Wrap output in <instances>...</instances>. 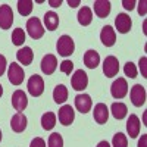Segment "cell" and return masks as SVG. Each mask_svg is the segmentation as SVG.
<instances>
[{
  "label": "cell",
  "instance_id": "17",
  "mask_svg": "<svg viewBox=\"0 0 147 147\" xmlns=\"http://www.w3.org/2000/svg\"><path fill=\"white\" fill-rule=\"evenodd\" d=\"M100 40H102V43L106 47H112L115 44V41H116V32H115V30L110 25L103 27V30L100 32Z\"/></svg>",
  "mask_w": 147,
  "mask_h": 147
},
{
  "label": "cell",
  "instance_id": "31",
  "mask_svg": "<svg viewBox=\"0 0 147 147\" xmlns=\"http://www.w3.org/2000/svg\"><path fill=\"white\" fill-rule=\"evenodd\" d=\"M124 72H125V75L129 77V78H136L137 77V68H136V65H134L132 62H127L125 63Z\"/></svg>",
  "mask_w": 147,
  "mask_h": 147
},
{
  "label": "cell",
  "instance_id": "33",
  "mask_svg": "<svg viewBox=\"0 0 147 147\" xmlns=\"http://www.w3.org/2000/svg\"><path fill=\"white\" fill-rule=\"evenodd\" d=\"M138 65H140V71H141V75L146 78L147 77V57L146 56H143V57H140V62H138Z\"/></svg>",
  "mask_w": 147,
  "mask_h": 147
},
{
  "label": "cell",
  "instance_id": "15",
  "mask_svg": "<svg viewBox=\"0 0 147 147\" xmlns=\"http://www.w3.org/2000/svg\"><path fill=\"white\" fill-rule=\"evenodd\" d=\"M57 68V59L55 55H46L41 60V71L46 75H52Z\"/></svg>",
  "mask_w": 147,
  "mask_h": 147
},
{
  "label": "cell",
  "instance_id": "12",
  "mask_svg": "<svg viewBox=\"0 0 147 147\" xmlns=\"http://www.w3.org/2000/svg\"><path fill=\"white\" fill-rule=\"evenodd\" d=\"M93 116H94V121L97 124H106L107 119H109V109L105 103H97L94 106V112H93Z\"/></svg>",
  "mask_w": 147,
  "mask_h": 147
},
{
  "label": "cell",
  "instance_id": "29",
  "mask_svg": "<svg viewBox=\"0 0 147 147\" xmlns=\"http://www.w3.org/2000/svg\"><path fill=\"white\" fill-rule=\"evenodd\" d=\"M112 144H113V147H127L128 146L127 136H125V134H122V132H116L113 136Z\"/></svg>",
  "mask_w": 147,
  "mask_h": 147
},
{
  "label": "cell",
  "instance_id": "38",
  "mask_svg": "<svg viewBox=\"0 0 147 147\" xmlns=\"http://www.w3.org/2000/svg\"><path fill=\"white\" fill-rule=\"evenodd\" d=\"M138 147H147V136L146 134L141 136V140L138 141Z\"/></svg>",
  "mask_w": 147,
  "mask_h": 147
},
{
  "label": "cell",
  "instance_id": "4",
  "mask_svg": "<svg viewBox=\"0 0 147 147\" xmlns=\"http://www.w3.org/2000/svg\"><path fill=\"white\" fill-rule=\"evenodd\" d=\"M71 84H72V88L77 90V91H82L84 88H87L88 85V77L82 69H78L74 72L72 75V80H71Z\"/></svg>",
  "mask_w": 147,
  "mask_h": 147
},
{
  "label": "cell",
  "instance_id": "24",
  "mask_svg": "<svg viewBox=\"0 0 147 147\" xmlns=\"http://www.w3.org/2000/svg\"><path fill=\"white\" fill-rule=\"evenodd\" d=\"M91 21H93V12H91V9L87 7V6L81 7L80 12H78V22L81 24L82 27H87V25L91 24Z\"/></svg>",
  "mask_w": 147,
  "mask_h": 147
},
{
  "label": "cell",
  "instance_id": "23",
  "mask_svg": "<svg viewBox=\"0 0 147 147\" xmlns=\"http://www.w3.org/2000/svg\"><path fill=\"white\" fill-rule=\"evenodd\" d=\"M66 99H68V88L63 84L56 85V88L53 90V100L57 105H62V103L66 102Z\"/></svg>",
  "mask_w": 147,
  "mask_h": 147
},
{
  "label": "cell",
  "instance_id": "39",
  "mask_svg": "<svg viewBox=\"0 0 147 147\" xmlns=\"http://www.w3.org/2000/svg\"><path fill=\"white\" fill-rule=\"evenodd\" d=\"M49 5L53 6V7H59L62 5V0H49Z\"/></svg>",
  "mask_w": 147,
  "mask_h": 147
},
{
  "label": "cell",
  "instance_id": "35",
  "mask_svg": "<svg viewBox=\"0 0 147 147\" xmlns=\"http://www.w3.org/2000/svg\"><path fill=\"white\" fill-rule=\"evenodd\" d=\"M6 66H7V62H6V57L3 55H0V77L5 74L6 71Z\"/></svg>",
  "mask_w": 147,
  "mask_h": 147
},
{
  "label": "cell",
  "instance_id": "18",
  "mask_svg": "<svg viewBox=\"0 0 147 147\" xmlns=\"http://www.w3.org/2000/svg\"><path fill=\"white\" fill-rule=\"evenodd\" d=\"M16 59H18V62H19V63H22L24 66L31 65L32 59H34L32 49H31V47H28V46L22 47V49H19V50L16 52Z\"/></svg>",
  "mask_w": 147,
  "mask_h": 147
},
{
  "label": "cell",
  "instance_id": "21",
  "mask_svg": "<svg viewBox=\"0 0 147 147\" xmlns=\"http://www.w3.org/2000/svg\"><path fill=\"white\" fill-rule=\"evenodd\" d=\"M84 63L90 69H96L100 63V55L96 50H87L84 55Z\"/></svg>",
  "mask_w": 147,
  "mask_h": 147
},
{
  "label": "cell",
  "instance_id": "25",
  "mask_svg": "<svg viewBox=\"0 0 147 147\" xmlns=\"http://www.w3.org/2000/svg\"><path fill=\"white\" fill-rule=\"evenodd\" d=\"M55 125H56V115L53 112H46L41 116V127L46 131H50L55 128Z\"/></svg>",
  "mask_w": 147,
  "mask_h": 147
},
{
  "label": "cell",
  "instance_id": "5",
  "mask_svg": "<svg viewBox=\"0 0 147 147\" xmlns=\"http://www.w3.org/2000/svg\"><path fill=\"white\" fill-rule=\"evenodd\" d=\"M13 24V12L9 5H2L0 6V28L2 30H9Z\"/></svg>",
  "mask_w": 147,
  "mask_h": 147
},
{
  "label": "cell",
  "instance_id": "42",
  "mask_svg": "<svg viewBox=\"0 0 147 147\" xmlns=\"http://www.w3.org/2000/svg\"><path fill=\"white\" fill-rule=\"evenodd\" d=\"M2 94H3V87H2V84H0V97H2Z\"/></svg>",
  "mask_w": 147,
  "mask_h": 147
},
{
  "label": "cell",
  "instance_id": "11",
  "mask_svg": "<svg viewBox=\"0 0 147 147\" xmlns=\"http://www.w3.org/2000/svg\"><path fill=\"white\" fill-rule=\"evenodd\" d=\"M115 25H116L118 32H121V34L129 32L131 25H132L129 15H127V13H118V16H116V19H115Z\"/></svg>",
  "mask_w": 147,
  "mask_h": 147
},
{
  "label": "cell",
  "instance_id": "22",
  "mask_svg": "<svg viewBox=\"0 0 147 147\" xmlns=\"http://www.w3.org/2000/svg\"><path fill=\"white\" fill-rule=\"evenodd\" d=\"M44 25L49 31H55L59 27V16L56 12L50 10V12H46L44 15Z\"/></svg>",
  "mask_w": 147,
  "mask_h": 147
},
{
  "label": "cell",
  "instance_id": "40",
  "mask_svg": "<svg viewBox=\"0 0 147 147\" xmlns=\"http://www.w3.org/2000/svg\"><path fill=\"white\" fill-rule=\"evenodd\" d=\"M80 3H81L80 0H68V5H69L71 7H77Z\"/></svg>",
  "mask_w": 147,
  "mask_h": 147
},
{
  "label": "cell",
  "instance_id": "30",
  "mask_svg": "<svg viewBox=\"0 0 147 147\" xmlns=\"http://www.w3.org/2000/svg\"><path fill=\"white\" fill-rule=\"evenodd\" d=\"M49 147H63V138L59 132H53L49 137Z\"/></svg>",
  "mask_w": 147,
  "mask_h": 147
},
{
  "label": "cell",
  "instance_id": "27",
  "mask_svg": "<svg viewBox=\"0 0 147 147\" xmlns=\"http://www.w3.org/2000/svg\"><path fill=\"white\" fill-rule=\"evenodd\" d=\"M18 12L22 16H28L32 12V2L31 0H19L18 2Z\"/></svg>",
  "mask_w": 147,
  "mask_h": 147
},
{
  "label": "cell",
  "instance_id": "34",
  "mask_svg": "<svg viewBox=\"0 0 147 147\" xmlns=\"http://www.w3.org/2000/svg\"><path fill=\"white\" fill-rule=\"evenodd\" d=\"M30 147H46V141H44L41 137H35V138L31 141Z\"/></svg>",
  "mask_w": 147,
  "mask_h": 147
},
{
  "label": "cell",
  "instance_id": "7",
  "mask_svg": "<svg viewBox=\"0 0 147 147\" xmlns=\"http://www.w3.org/2000/svg\"><path fill=\"white\" fill-rule=\"evenodd\" d=\"M110 93L115 99H124L128 93V84L125 78H118L112 82V87H110Z\"/></svg>",
  "mask_w": 147,
  "mask_h": 147
},
{
  "label": "cell",
  "instance_id": "19",
  "mask_svg": "<svg viewBox=\"0 0 147 147\" xmlns=\"http://www.w3.org/2000/svg\"><path fill=\"white\" fill-rule=\"evenodd\" d=\"M127 131L131 138H136L140 134V119L137 115H129L127 121Z\"/></svg>",
  "mask_w": 147,
  "mask_h": 147
},
{
  "label": "cell",
  "instance_id": "1",
  "mask_svg": "<svg viewBox=\"0 0 147 147\" xmlns=\"http://www.w3.org/2000/svg\"><path fill=\"white\" fill-rule=\"evenodd\" d=\"M56 50L60 56L68 57L75 50V43H74V40L69 35H62V37H59V40L56 43Z\"/></svg>",
  "mask_w": 147,
  "mask_h": 147
},
{
  "label": "cell",
  "instance_id": "2",
  "mask_svg": "<svg viewBox=\"0 0 147 147\" xmlns=\"http://www.w3.org/2000/svg\"><path fill=\"white\" fill-rule=\"evenodd\" d=\"M28 93L32 96V97H38L44 93V81L40 75H37V74H34V75L28 80Z\"/></svg>",
  "mask_w": 147,
  "mask_h": 147
},
{
  "label": "cell",
  "instance_id": "26",
  "mask_svg": "<svg viewBox=\"0 0 147 147\" xmlns=\"http://www.w3.org/2000/svg\"><path fill=\"white\" fill-rule=\"evenodd\" d=\"M110 112H112L113 118L115 119H124L127 116V112H128V109L124 103H113L112 106H110Z\"/></svg>",
  "mask_w": 147,
  "mask_h": 147
},
{
  "label": "cell",
  "instance_id": "14",
  "mask_svg": "<svg viewBox=\"0 0 147 147\" xmlns=\"http://www.w3.org/2000/svg\"><path fill=\"white\" fill-rule=\"evenodd\" d=\"M91 106H93V102H91V97L88 94H78V96H75V107L78 109V112L87 113V112H90Z\"/></svg>",
  "mask_w": 147,
  "mask_h": 147
},
{
  "label": "cell",
  "instance_id": "16",
  "mask_svg": "<svg viewBox=\"0 0 147 147\" xmlns=\"http://www.w3.org/2000/svg\"><path fill=\"white\" fill-rule=\"evenodd\" d=\"M27 124H28L27 116L24 115V113H21V112L15 113L13 116H12V119H10V127H12V129H13L15 132H22V131H25Z\"/></svg>",
  "mask_w": 147,
  "mask_h": 147
},
{
  "label": "cell",
  "instance_id": "3",
  "mask_svg": "<svg viewBox=\"0 0 147 147\" xmlns=\"http://www.w3.org/2000/svg\"><path fill=\"white\" fill-rule=\"evenodd\" d=\"M27 31L32 40H38L44 35V28L38 18H30L27 21Z\"/></svg>",
  "mask_w": 147,
  "mask_h": 147
},
{
  "label": "cell",
  "instance_id": "9",
  "mask_svg": "<svg viewBox=\"0 0 147 147\" xmlns=\"http://www.w3.org/2000/svg\"><path fill=\"white\" fill-rule=\"evenodd\" d=\"M59 122L65 127H69L74 119H75V112H74V109L71 105H63L62 107L59 109Z\"/></svg>",
  "mask_w": 147,
  "mask_h": 147
},
{
  "label": "cell",
  "instance_id": "36",
  "mask_svg": "<svg viewBox=\"0 0 147 147\" xmlns=\"http://www.w3.org/2000/svg\"><path fill=\"white\" fill-rule=\"evenodd\" d=\"M122 6L127 10H132L134 6H136V2H134V0H122Z\"/></svg>",
  "mask_w": 147,
  "mask_h": 147
},
{
  "label": "cell",
  "instance_id": "37",
  "mask_svg": "<svg viewBox=\"0 0 147 147\" xmlns=\"http://www.w3.org/2000/svg\"><path fill=\"white\" fill-rule=\"evenodd\" d=\"M146 6H147L146 0H140V2H138V13H140L141 16L146 15Z\"/></svg>",
  "mask_w": 147,
  "mask_h": 147
},
{
  "label": "cell",
  "instance_id": "10",
  "mask_svg": "<svg viewBox=\"0 0 147 147\" xmlns=\"http://www.w3.org/2000/svg\"><path fill=\"white\" fill-rule=\"evenodd\" d=\"M7 77H9V81L13 85H19L24 81V69L21 68V65L12 62V65H9Z\"/></svg>",
  "mask_w": 147,
  "mask_h": 147
},
{
  "label": "cell",
  "instance_id": "20",
  "mask_svg": "<svg viewBox=\"0 0 147 147\" xmlns=\"http://www.w3.org/2000/svg\"><path fill=\"white\" fill-rule=\"evenodd\" d=\"M93 7L94 13L99 18H106L110 13V2H107V0H96Z\"/></svg>",
  "mask_w": 147,
  "mask_h": 147
},
{
  "label": "cell",
  "instance_id": "6",
  "mask_svg": "<svg viewBox=\"0 0 147 147\" xmlns=\"http://www.w3.org/2000/svg\"><path fill=\"white\" fill-rule=\"evenodd\" d=\"M129 97H131V102H132L134 106H136V107H141L146 103V88L143 87L141 84H136L131 88Z\"/></svg>",
  "mask_w": 147,
  "mask_h": 147
},
{
  "label": "cell",
  "instance_id": "43",
  "mask_svg": "<svg viewBox=\"0 0 147 147\" xmlns=\"http://www.w3.org/2000/svg\"><path fill=\"white\" fill-rule=\"evenodd\" d=\"M0 141H2V131H0Z\"/></svg>",
  "mask_w": 147,
  "mask_h": 147
},
{
  "label": "cell",
  "instance_id": "28",
  "mask_svg": "<svg viewBox=\"0 0 147 147\" xmlns=\"http://www.w3.org/2000/svg\"><path fill=\"white\" fill-rule=\"evenodd\" d=\"M24 41H25V31L22 28H16L12 32V43L15 46H22Z\"/></svg>",
  "mask_w": 147,
  "mask_h": 147
},
{
  "label": "cell",
  "instance_id": "41",
  "mask_svg": "<svg viewBox=\"0 0 147 147\" xmlns=\"http://www.w3.org/2000/svg\"><path fill=\"white\" fill-rule=\"evenodd\" d=\"M97 147H110L107 141H100L99 144H97Z\"/></svg>",
  "mask_w": 147,
  "mask_h": 147
},
{
  "label": "cell",
  "instance_id": "32",
  "mask_svg": "<svg viewBox=\"0 0 147 147\" xmlns=\"http://www.w3.org/2000/svg\"><path fill=\"white\" fill-rule=\"evenodd\" d=\"M60 71L63 74H66V75H71V72L74 71V63L71 60H63V62L60 63Z\"/></svg>",
  "mask_w": 147,
  "mask_h": 147
},
{
  "label": "cell",
  "instance_id": "8",
  "mask_svg": "<svg viewBox=\"0 0 147 147\" xmlns=\"http://www.w3.org/2000/svg\"><path fill=\"white\" fill-rule=\"evenodd\" d=\"M119 72V62L115 56H107L103 62V74L106 77H116Z\"/></svg>",
  "mask_w": 147,
  "mask_h": 147
},
{
  "label": "cell",
  "instance_id": "13",
  "mask_svg": "<svg viewBox=\"0 0 147 147\" xmlns=\"http://www.w3.org/2000/svg\"><path fill=\"white\" fill-rule=\"evenodd\" d=\"M12 106H13L18 112H22V110L28 106L27 94L24 93L22 90H16L13 94H12Z\"/></svg>",
  "mask_w": 147,
  "mask_h": 147
}]
</instances>
